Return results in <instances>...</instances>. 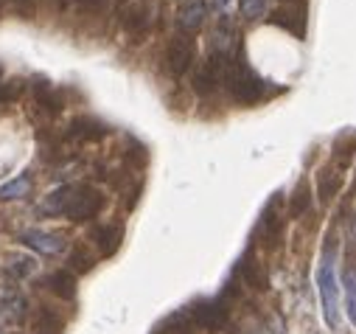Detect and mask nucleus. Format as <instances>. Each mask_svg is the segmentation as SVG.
Wrapping results in <instances>:
<instances>
[{
    "label": "nucleus",
    "mask_w": 356,
    "mask_h": 334,
    "mask_svg": "<svg viewBox=\"0 0 356 334\" xmlns=\"http://www.w3.org/2000/svg\"><path fill=\"white\" fill-rule=\"evenodd\" d=\"M317 292L323 301V317L331 328H339V281L334 267V244H325V253L317 267Z\"/></svg>",
    "instance_id": "nucleus-1"
},
{
    "label": "nucleus",
    "mask_w": 356,
    "mask_h": 334,
    "mask_svg": "<svg viewBox=\"0 0 356 334\" xmlns=\"http://www.w3.org/2000/svg\"><path fill=\"white\" fill-rule=\"evenodd\" d=\"M205 15H208L205 0H186L180 6V12H177V23H180V29H186V31H197L205 23Z\"/></svg>",
    "instance_id": "nucleus-13"
},
{
    "label": "nucleus",
    "mask_w": 356,
    "mask_h": 334,
    "mask_svg": "<svg viewBox=\"0 0 356 334\" xmlns=\"http://www.w3.org/2000/svg\"><path fill=\"white\" fill-rule=\"evenodd\" d=\"M197 331H200V328H197V323L191 320L188 309L177 312V315H171V317H165V320L160 323V334H197Z\"/></svg>",
    "instance_id": "nucleus-18"
},
{
    "label": "nucleus",
    "mask_w": 356,
    "mask_h": 334,
    "mask_svg": "<svg viewBox=\"0 0 356 334\" xmlns=\"http://www.w3.org/2000/svg\"><path fill=\"white\" fill-rule=\"evenodd\" d=\"M62 328H65V323H62V317L56 312H51V309H40L37 312L34 334H62Z\"/></svg>",
    "instance_id": "nucleus-20"
},
{
    "label": "nucleus",
    "mask_w": 356,
    "mask_h": 334,
    "mask_svg": "<svg viewBox=\"0 0 356 334\" xmlns=\"http://www.w3.org/2000/svg\"><path fill=\"white\" fill-rule=\"evenodd\" d=\"M0 76H3V70H0Z\"/></svg>",
    "instance_id": "nucleus-30"
},
{
    "label": "nucleus",
    "mask_w": 356,
    "mask_h": 334,
    "mask_svg": "<svg viewBox=\"0 0 356 334\" xmlns=\"http://www.w3.org/2000/svg\"><path fill=\"white\" fill-rule=\"evenodd\" d=\"M238 6H241V15L247 20H258L266 12V0H238Z\"/></svg>",
    "instance_id": "nucleus-25"
},
{
    "label": "nucleus",
    "mask_w": 356,
    "mask_h": 334,
    "mask_svg": "<svg viewBox=\"0 0 356 334\" xmlns=\"http://www.w3.org/2000/svg\"><path fill=\"white\" fill-rule=\"evenodd\" d=\"M213 3H216V9H222V12H225V9L233 3V0H213Z\"/></svg>",
    "instance_id": "nucleus-28"
},
{
    "label": "nucleus",
    "mask_w": 356,
    "mask_h": 334,
    "mask_svg": "<svg viewBox=\"0 0 356 334\" xmlns=\"http://www.w3.org/2000/svg\"><path fill=\"white\" fill-rule=\"evenodd\" d=\"M194 62V40L188 34H177L165 48V67L171 76H186V70Z\"/></svg>",
    "instance_id": "nucleus-6"
},
{
    "label": "nucleus",
    "mask_w": 356,
    "mask_h": 334,
    "mask_svg": "<svg viewBox=\"0 0 356 334\" xmlns=\"http://www.w3.org/2000/svg\"><path fill=\"white\" fill-rule=\"evenodd\" d=\"M345 298H348V317L356 326V273L353 270L345 273Z\"/></svg>",
    "instance_id": "nucleus-24"
},
{
    "label": "nucleus",
    "mask_w": 356,
    "mask_h": 334,
    "mask_svg": "<svg viewBox=\"0 0 356 334\" xmlns=\"http://www.w3.org/2000/svg\"><path fill=\"white\" fill-rule=\"evenodd\" d=\"M45 287H48L56 298H62V301H70V298L76 295V278H73V273H67V270L51 273V276L45 278Z\"/></svg>",
    "instance_id": "nucleus-15"
},
{
    "label": "nucleus",
    "mask_w": 356,
    "mask_h": 334,
    "mask_svg": "<svg viewBox=\"0 0 356 334\" xmlns=\"http://www.w3.org/2000/svg\"><path fill=\"white\" fill-rule=\"evenodd\" d=\"M121 239H124V228L118 222H107V225H99L93 230V241H96L102 256H113L121 247Z\"/></svg>",
    "instance_id": "nucleus-12"
},
{
    "label": "nucleus",
    "mask_w": 356,
    "mask_h": 334,
    "mask_svg": "<svg viewBox=\"0 0 356 334\" xmlns=\"http://www.w3.org/2000/svg\"><path fill=\"white\" fill-rule=\"evenodd\" d=\"M146 26H149V17H146V12H143L140 6H132V9L124 15V29H127V34L132 37V42H140V40H143Z\"/></svg>",
    "instance_id": "nucleus-19"
},
{
    "label": "nucleus",
    "mask_w": 356,
    "mask_h": 334,
    "mask_svg": "<svg viewBox=\"0 0 356 334\" xmlns=\"http://www.w3.org/2000/svg\"><path fill=\"white\" fill-rule=\"evenodd\" d=\"M273 23L284 26L286 31H292L298 37H306V6L298 3V0H295V3H286V6H281L273 15Z\"/></svg>",
    "instance_id": "nucleus-11"
},
{
    "label": "nucleus",
    "mask_w": 356,
    "mask_h": 334,
    "mask_svg": "<svg viewBox=\"0 0 356 334\" xmlns=\"http://www.w3.org/2000/svg\"><path fill=\"white\" fill-rule=\"evenodd\" d=\"M107 135H110V127L93 116H79L67 127V141H76V143H93V141H102Z\"/></svg>",
    "instance_id": "nucleus-8"
},
{
    "label": "nucleus",
    "mask_w": 356,
    "mask_h": 334,
    "mask_svg": "<svg viewBox=\"0 0 356 334\" xmlns=\"http://www.w3.org/2000/svg\"><path fill=\"white\" fill-rule=\"evenodd\" d=\"M107 0H81V9L84 12H102Z\"/></svg>",
    "instance_id": "nucleus-27"
},
{
    "label": "nucleus",
    "mask_w": 356,
    "mask_h": 334,
    "mask_svg": "<svg viewBox=\"0 0 356 334\" xmlns=\"http://www.w3.org/2000/svg\"><path fill=\"white\" fill-rule=\"evenodd\" d=\"M191 320L197 323V328L205 331H222L227 326V306L216 298V301H197L188 306Z\"/></svg>",
    "instance_id": "nucleus-4"
},
{
    "label": "nucleus",
    "mask_w": 356,
    "mask_h": 334,
    "mask_svg": "<svg viewBox=\"0 0 356 334\" xmlns=\"http://www.w3.org/2000/svg\"><path fill=\"white\" fill-rule=\"evenodd\" d=\"M34 93H37V104H40L45 113H51V116L62 113V107H65V99H62V93H59V90H54V88L48 85V81H37Z\"/></svg>",
    "instance_id": "nucleus-17"
},
{
    "label": "nucleus",
    "mask_w": 356,
    "mask_h": 334,
    "mask_svg": "<svg viewBox=\"0 0 356 334\" xmlns=\"http://www.w3.org/2000/svg\"><path fill=\"white\" fill-rule=\"evenodd\" d=\"M31 191V177L29 175H20V180H12L0 189V200H20Z\"/></svg>",
    "instance_id": "nucleus-22"
},
{
    "label": "nucleus",
    "mask_w": 356,
    "mask_h": 334,
    "mask_svg": "<svg viewBox=\"0 0 356 334\" xmlns=\"http://www.w3.org/2000/svg\"><path fill=\"white\" fill-rule=\"evenodd\" d=\"M278 208H281V194H275L273 200H270V205L264 208V214H261V222H258V233L273 244V239L278 236V230H281V214H278Z\"/></svg>",
    "instance_id": "nucleus-14"
},
{
    "label": "nucleus",
    "mask_w": 356,
    "mask_h": 334,
    "mask_svg": "<svg viewBox=\"0 0 356 334\" xmlns=\"http://www.w3.org/2000/svg\"><path fill=\"white\" fill-rule=\"evenodd\" d=\"M17 241L37 250V253L42 256H59L62 250H65V236L62 233H54V230H42V228H26L17 233Z\"/></svg>",
    "instance_id": "nucleus-5"
},
{
    "label": "nucleus",
    "mask_w": 356,
    "mask_h": 334,
    "mask_svg": "<svg viewBox=\"0 0 356 334\" xmlns=\"http://www.w3.org/2000/svg\"><path fill=\"white\" fill-rule=\"evenodd\" d=\"M225 81H227V90L230 96L238 102V104H255L261 96H264V81L241 62H227V73H225Z\"/></svg>",
    "instance_id": "nucleus-2"
},
{
    "label": "nucleus",
    "mask_w": 356,
    "mask_h": 334,
    "mask_svg": "<svg viewBox=\"0 0 356 334\" xmlns=\"http://www.w3.org/2000/svg\"><path fill=\"white\" fill-rule=\"evenodd\" d=\"M236 278L244 281L247 287L258 289V292H264L266 287H270V276H266V267H264L255 256H244V259L238 262V267H236Z\"/></svg>",
    "instance_id": "nucleus-9"
},
{
    "label": "nucleus",
    "mask_w": 356,
    "mask_h": 334,
    "mask_svg": "<svg viewBox=\"0 0 356 334\" xmlns=\"http://www.w3.org/2000/svg\"><path fill=\"white\" fill-rule=\"evenodd\" d=\"M0 12H3V0H0Z\"/></svg>",
    "instance_id": "nucleus-29"
},
{
    "label": "nucleus",
    "mask_w": 356,
    "mask_h": 334,
    "mask_svg": "<svg viewBox=\"0 0 356 334\" xmlns=\"http://www.w3.org/2000/svg\"><path fill=\"white\" fill-rule=\"evenodd\" d=\"M67 264H70L73 273H90L93 270V256L87 253L84 247H76L70 253V259H67Z\"/></svg>",
    "instance_id": "nucleus-23"
},
{
    "label": "nucleus",
    "mask_w": 356,
    "mask_h": 334,
    "mask_svg": "<svg viewBox=\"0 0 356 334\" xmlns=\"http://www.w3.org/2000/svg\"><path fill=\"white\" fill-rule=\"evenodd\" d=\"M339 189H342V177L337 175V169L325 166V169H320V172H317V197H320L323 202L334 200Z\"/></svg>",
    "instance_id": "nucleus-16"
},
{
    "label": "nucleus",
    "mask_w": 356,
    "mask_h": 334,
    "mask_svg": "<svg viewBox=\"0 0 356 334\" xmlns=\"http://www.w3.org/2000/svg\"><path fill=\"white\" fill-rule=\"evenodd\" d=\"M227 54H213L200 70H197V76H194V90L197 93H202V96H208V93H213L222 81H225V73H227Z\"/></svg>",
    "instance_id": "nucleus-7"
},
{
    "label": "nucleus",
    "mask_w": 356,
    "mask_h": 334,
    "mask_svg": "<svg viewBox=\"0 0 356 334\" xmlns=\"http://www.w3.org/2000/svg\"><path fill=\"white\" fill-rule=\"evenodd\" d=\"M12 6L17 12V17H23V20H31L37 15V0H12Z\"/></svg>",
    "instance_id": "nucleus-26"
},
{
    "label": "nucleus",
    "mask_w": 356,
    "mask_h": 334,
    "mask_svg": "<svg viewBox=\"0 0 356 334\" xmlns=\"http://www.w3.org/2000/svg\"><path fill=\"white\" fill-rule=\"evenodd\" d=\"M76 191H79V183H67V186L51 191V194L42 200L40 214H42V216H65L67 208H70V202H73V197H76Z\"/></svg>",
    "instance_id": "nucleus-10"
},
{
    "label": "nucleus",
    "mask_w": 356,
    "mask_h": 334,
    "mask_svg": "<svg viewBox=\"0 0 356 334\" xmlns=\"http://www.w3.org/2000/svg\"><path fill=\"white\" fill-rule=\"evenodd\" d=\"M312 205V191H309V180H300L292 191V200H289V214L298 219L300 214H306V208Z\"/></svg>",
    "instance_id": "nucleus-21"
},
{
    "label": "nucleus",
    "mask_w": 356,
    "mask_h": 334,
    "mask_svg": "<svg viewBox=\"0 0 356 334\" xmlns=\"http://www.w3.org/2000/svg\"><path fill=\"white\" fill-rule=\"evenodd\" d=\"M102 208H104V194L99 189H93V186L79 183V191H76V197H73V202H70L65 216L70 222H90V219H96L102 214Z\"/></svg>",
    "instance_id": "nucleus-3"
}]
</instances>
